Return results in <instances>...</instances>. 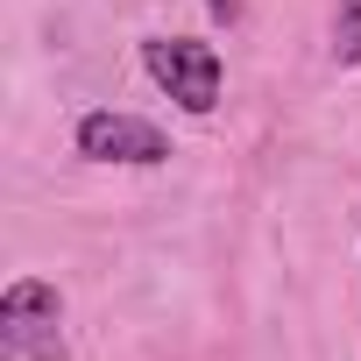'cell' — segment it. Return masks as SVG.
<instances>
[{
	"instance_id": "obj_1",
	"label": "cell",
	"mask_w": 361,
	"mask_h": 361,
	"mask_svg": "<svg viewBox=\"0 0 361 361\" xmlns=\"http://www.w3.org/2000/svg\"><path fill=\"white\" fill-rule=\"evenodd\" d=\"M0 361H64V298L43 276H15L0 298Z\"/></svg>"
},
{
	"instance_id": "obj_2",
	"label": "cell",
	"mask_w": 361,
	"mask_h": 361,
	"mask_svg": "<svg viewBox=\"0 0 361 361\" xmlns=\"http://www.w3.org/2000/svg\"><path fill=\"white\" fill-rule=\"evenodd\" d=\"M142 71L185 114H213L220 106V50L199 43V36H149L142 43Z\"/></svg>"
},
{
	"instance_id": "obj_3",
	"label": "cell",
	"mask_w": 361,
	"mask_h": 361,
	"mask_svg": "<svg viewBox=\"0 0 361 361\" xmlns=\"http://www.w3.org/2000/svg\"><path fill=\"white\" fill-rule=\"evenodd\" d=\"M71 142H78L85 163H128V170H156V163H170V135H163L156 121H142V114H121V106L85 114Z\"/></svg>"
},
{
	"instance_id": "obj_4",
	"label": "cell",
	"mask_w": 361,
	"mask_h": 361,
	"mask_svg": "<svg viewBox=\"0 0 361 361\" xmlns=\"http://www.w3.org/2000/svg\"><path fill=\"white\" fill-rule=\"evenodd\" d=\"M333 64H361V0H333Z\"/></svg>"
},
{
	"instance_id": "obj_5",
	"label": "cell",
	"mask_w": 361,
	"mask_h": 361,
	"mask_svg": "<svg viewBox=\"0 0 361 361\" xmlns=\"http://www.w3.org/2000/svg\"><path fill=\"white\" fill-rule=\"evenodd\" d=\"M206 15H213V22H227V29H234V22H241V0H206Z\"/></svg>"
}]
</instances>
